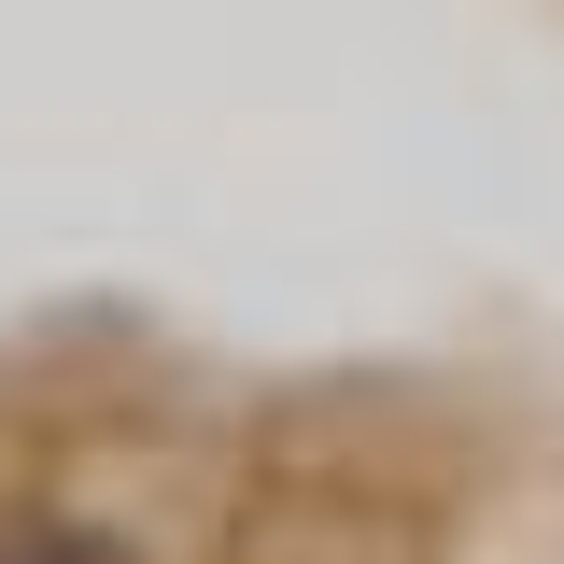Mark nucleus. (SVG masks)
<instances>
[{
	"instance_id": "1",
	"label": "nucleus",
	"mask_w": 564,
	"mask_h": 564,
	"mask_svg": "<svg viewBox=\"0 0 564 564\" xmlns=\"http://www.w3.org/2000/svg\"><path fill=\"white\" fill-rule=\"evenodd\" d=\"M0 564H128V536L85 508H0Z\"/></svg>"
}]
</instances>
